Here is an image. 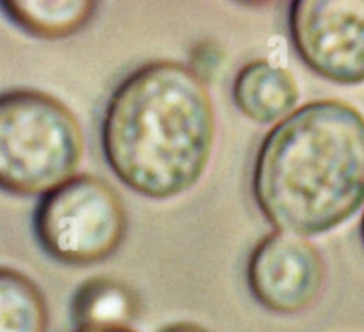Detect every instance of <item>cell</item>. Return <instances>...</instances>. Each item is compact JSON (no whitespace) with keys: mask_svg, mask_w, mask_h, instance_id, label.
Listing matches in <instances>:
<instances>
[{"mask_svg":"<svg viewBox=\"0 0 364 332\" xmlns=\"http://www.w3.org/2000/svg\"><path fill=\"white\" fill-rule=\"evenodd\" d=\"M215 142L206 82L180 60L146 63L107 102L102 149L110 171L135 194L171 199L194 187Z\"/></svg>","mask_w":364,"mask_h":332,"instance_id":"1","label":"cell"},{"mask_svg":"<svg viewBox=\"0 0 364 332\" xmlns=\"http://www.w3.org/2000/svg\"><path fill=\"white\" fill-rule=\"evenodd\" d=\"M251 191L276 230L315 237L364 205V116L341 100H315L259 142Z\"/></svg>","mask_w":364,"mask_h":332,"instance_id":"2","label":"cell"},{"mask_svg":"<svg viewBox=\"0 0 364 332\" xmlns=\"http://www.w3.org/2000/svg\"><path fill=\"white\" fill-rule=\"evenodd\" d=\"M85 139L70 107L38 89L0 96V185L20 198L45 196L77 174Z\"/></svg>","mask_w":364,"mask_h":332,"instance_id":"3","label":"cell"},{"mask_svg":"<svg viewBox=\"0 0 364 332\" xmlns=\"http://www.w3.org/2000/svg\"><path fill=\"white\" fill-rule=\"evenodd\" d=\"M32 226L50 258L63 265L91 267L119 251L128 215L119 192L105 178L77 173L39 198Z\"/></svg>","mask_w":364,"mask_h":332,"instance_id":"4","label":"cell"},{"mask_svg":"<svg viewBox=\"0 0 364 332\" xmlns=\"http://www.w3.org/2000/svg\"><path fill=\"white\" fill-rule=\"evenodd\" d=\"M291 45L318 77L364 82V0H295L288 9Z\"/></svg>","mask_w":364,"mask_h":332,"instance_id":"5","label":"cell"},{"mask_svg":"<svg viewBox=\"0 0 364 332\" xmlns=\"http://www.w3.org/2000/svg\"><path fill=\"white\" fill-rule=\"evenodd\" d=\"M327 265L320 249L302 235L274 230L251 251L247 287L252 299L276 315H299L326 287Z\"/></svg>","mask_w":364,"mask_h":332,"instance_id":"6","label":"cell"},{"mask_svg":"<svg viewBox=\"0 0 364 332\" xmlns=\"http://www.w3.org/2000/svg\"><path fill=\"white\" fill-rule=\"evenodd\" d=\"M231 95L245 117L258 124H276L294 112L301 89L294 73L283 64L255 59L235 75Z\"/></svg>","mask_w":364,"mask_h":332,"instance_id":"7","label":"cell"},{"mask_svg":"<svg viewBox=\"0 0 364 332\" xmlns=\"http://www.w3.org/2000/svg\"><path fill=\"white\" fill-rule=\"evenodd\" d=\"M70 315L77 329L130 327L141 315V299L124 281L95 276L75 290Z\"/></svg>","mask_w":364,"mask_h":332,"instance_id":"8","label":"cell"},{"mask_svg":"<svg viewBox=\"0 0 364 332\" xmlns=\"http://www.w3.org/2000/svg\"><path fill=\"white\" fill-rule=\"evenodd\" d=\"M4 14L32 38L55 41L84 31L95 18L92 0H4Z\"/></svg>","mask_w":364,"mask_h":332,"instance_id":"9","label":"cell"},{"mask_svg":"<svg viewBox=\"0 0 364 332\" xmlns=\"http://www.w3.org/2000/svg\"><path fill=\"white\" fill-rule=\"evenodd\" d=\"M45 294L20 270L0 269V332H48Z\"/></svg>","mask_w":364,"mask_h":332,"instance_id":"10","label":"cell"},{"mask_svg":"<svg viewBox=\"0 0 364 332\" xmlns=\"http://www.w3.org/2000/svg\"><path fill=\"white\" fill-rule=\"evenodd\" d=\"M220 59H223V50L219 48V45L212 41H203L198 43L192 50L191 63L187 64L208 84L212 73L219 68Z\"/></svg>","mask_w":364,"mask_h":332,"instance_id":"11","label":"cell"},{"mask_svg":"<svg viewBox=\"0 0 364 332\" xmlns=\"http://www.w3.org/2000/svg\"><path fill=\"white\" fill-rule=\"evenodd\" d=\"M159 332H210V331L194 322H176V323H169V326H166Z\"/></svg>","mask_w":364,"mask_h":332,"instance_id":"12","label":"cell"},{"mask_svg":"<svg viewBox=\"0 0 364 332\" xmlns=\"http://www.w3.org/2000/svg\"><path fill=\"white\" fill-rule=\"evenodd\" d=\"M75 332H137L132 327H117V329H77Z\"/></svg>","mask_w":364,"mask_h":332,"instance_id":"13","label":"cell"},{"mask_svg":"<svg viewBox=\"0 0 364 332\" xmlns=\"http://www.w3.org/2000/svg\"><path fill=\"white\" fill-rule=\"evenodd\" d=\"M359 230H361V240H363V244H364V213H363V217H361V227H359Z\"/></svg>","mask_w":364,"mask_h":332,"instance_id":"14","label":"cell"}]
</instances>
